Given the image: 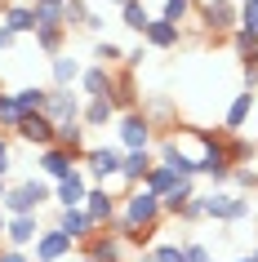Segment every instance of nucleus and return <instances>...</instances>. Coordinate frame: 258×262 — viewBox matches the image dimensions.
<instances>
[{
    "label": "nucleus",
    "instance_id": "nucleus-25",
    "mask_svg": "<svg viewBox=\"0 0 258 262\" xmlns=\"http://www.w3.org/2000/svg\"><path fill=\"white\" fill-rule=\"evenodd\" d=\"M254 102H258V94L254 89H241V94L231 98V107H227V116H223V124H227V134H236L245 120H249V111H254Z\"/></svg>",
    "mask_w": 258,
    "mask_h": 262
},
{
    "label": "nucleus",
    "instance_id": "nucleus-2",
    "mask_svg": "<svg viewBox=\"0 0 258 262\" xmlns=\"http://www.w3.org/2000/svg\"><path fill=\"white\" fill-rule=\"evenodd\" d=\"M196 138H201V147H205V156L196 160L201 165V173L209 182H214V191H223L231 182V160H227V147H223V138H214V134H205V129H191Z\"/></svg>",
    "mask_w": 258,
    "mask_h": 262
},
{
    "label": "nucleus",
    "instance_id": "nucleus-17",
    "mask_svg": "<svg viewBox=\"0 0 258 262\" xmlns=\"http://www.w3.org/2000/svg\"><path fill=\"white\" fill-rule=\"evenodd\" d=\"M143 45H147V49H178V45H183V27H178V23H165V18L156 14L147 23V31H143Z\"/></svg>",
    "mask_w": 258,
    "mask_h": 262
},
{
    "label": "nucleus",
    "instance_id": "nucleus-31",
    "mask_svg": "<svg viewBox=\"0 0 258 262\" xmlns=\"http://www.w3.org/2000/svg\"><path fill=\"white\" fill-rule=\"evenodd\" d=\"M121 23H125L129 31H138V36H143V31H147V23H151L147 5H143V0H129V5L121 9Z\"/></svg>",
    "mask_w": 258,
    "mask_h": 262
},
{
    "label": "nucleus",
    "instance_id": "nucleus-33",
    "mask_svg": "<svg viewBox=\"0 0 258 262\" xmlns=\"http://www.w3.org/2000/svg\"><path fill=\"white\" fill-rule=\"evenodd\" d=\"M18 120H23V111H18L14 94H0V134H14Z\"/></svg>",
    "mask_w": 258,
    "mask_h": 262
},
{
    "label": "nucleus",
    "instance_id": "nucleus-10",
    "mask_svg": "<svg viewBox=\"0 0 258 262\" xmlns=\"http://www.w3.org/2000/svg\"><path fill=\"white\" fill-rule=\"evenodd\" d=\"M54 227H58L63 235H67V240H71L76 249H81V245H89V235L98 231L94 222H89V213H85V209H58Z\"/></svg>",
    "mask_w": 258,
    "mask_h": 262
},
{
    "label": "nucleus",
    "instance_id": "nucleus-6",
    "mask_svg": "<svg viewBox=\"0 0 258 262\" xmlns=\"http://www.w3.org/2000/svg\"><path fill=\"white\" fill-rule=\"evenodd\" d=\"M201 23L209 36H231L236 23H241V5H231V0H201Z\"/></svg>",
    "mask_w": 258,
    "mask_h": 262
},
{
    "label": "nucleus",
    "instance_id": "nucleus-48",
    "mask_svg": "<svg viewBox=\"0 0 258 262\" xmlns=\"http://www.w3.org/2000/svg\"><path fill=\"white\" fill-rule=\"evenodd\" d=\"M236 262H254V258H249V253H245V258H236Z\"/></svg>",
    "mask_w": 258,
    "mask_h": 262
},
{
    "label": "nucleus",
    "instance_id": "nucleus-45",
    "mask_svg": "<svg viewBox=\"0 0 258 262\" xmlns=\"http://www.w3.org/2000/svg\"><path fill=\"white\" fill-rule=\"evenodd\" d=\"M5 191H9V178H0V200H5Z\"/></svg>",
    "mask_w": 258,
    "mask_h": 262
},
{
    "label": "nucleus",
    "instance_id": "nucleus-24",
    "mask_svg": "<svg viewBox=\"0 0 258 262\" xmlns=\"http://www.w3.org/2000/svg\"><path fill=\"white\" fill-rule=\"evenodd\" d=\"M116 120V107L111 98H85V111H81V124L85 129H103V124Z\"/></svg>",
    "mask_w": 258,
    "mask_h": 262
},
{
    "label": "nucleus",
    "instance_id": "nucleus-42",
    "mask_svg": "<svg viewBox=\"0 0 258 262\" xmlns=\"http://www.w3.org/2000/svg\"><path fill=\"white\" fill-rule=\"evenodd\" d=\"M9 165H14V156H9V142L0 134V178H9Z\"/></svg>",
    "mask_w": 258,
    "mask_h": 262
},
{
    "label": "nucleus",
    "instance_id": "nucleus-37",
    "mask_svg": "<svg viewBox=\"0 0 258 262\" xmlns=\"http://www.w3.org/2000/svg\"><path fill=\"white\" fill-rule=\"evenodd\" d=\"M89 14H94V9H89V0H67V31H71V27H85Z\"/></svg>",
    "mask_w": 258,
    "mask_h": 262
},
{
    "label": "nucleus",
    "instance_id": "nucleus-34",
    "mask_svg": "<svg viewBox=\"0 0 258 262\" xmlns=\"http://www.w3.org/2000/svg\"><path fill=\"white\" fill-rule=\"evenodd\" d=\"M223 147H227V160H231V169H236V165H245V160H254V156H258V147H254V142H245V138H227Z\"/></svg>",
    "mask_w": 258,
    "mask_h": 262
},
{
    "label": "nucleus",
    "instance_id": "nucleus-8",
    "mask_svg": "<svg viewBox=\"0 0 258 262\" xmlns=\"http://www.w3.org/2000/svg\"><path fill=\"white\" fill-rule=\"evenodd\" d=\"M81 111H85V98H81V94H71V89H49L45 116H49L54 124H71V120H81Z\"/></svg>",
    "mask_w": 258,
    "mask_h": 262
},
{
    "label": "nucleus",
    "instance_id": "nucleus-22",
    "mask_svg": "<svg viewBox=\"0 0 258 262\" xmlns=\"http://www.w3.org/2000/svg\"><path fill=\"white\" fill-rule=\"evenodd\" d=\"M0 23L14 31V36H36V14H31V5H27V0H23V5H5Z\"/></svg>",
    "mask_w": 258,
    "mask_h": 262
},
{
    "label": "nucleus",
    "instance_id": "nucleus-12",
    "mask_svg": "<svg viewBox=\"0 0 258 262\" xmlns=\"http://www.w3.org/2000/svg\"><path fill=\"white\" fill-rule=\"evenodd\" d=\"M63 258H76V245L58 227H45L36 235V262H63Z\"/></svg>",
    "mask_w": 258,
    "mask_h": 262
},
{
    "label": "nucleus",
    "instance_id": "nucleus-19",
    "mask_svg": "<svg viewBox=\"0 0 258 262\" xmlns=\"http://www.w3.org/2000/svg\"><path fill=\"white\" fill-rule=\"evenodd\" d=\"M151 165H156V156H151V151H125L121 182H125V187H143L147 173H151Z\"/></svg>",
    "mask_w": 258,
    "mask_h": 262
},
{
    "label": "nucleus",
    "instance_id": "nucleus-13",
    "mask_svg": "<svg viewBox=\"0 0 258 262\" xmlns=\"http://www.w3.org/2000/svg\"><path fill=\"white\" fill-rule=\"evenodd\" d=\"M85 195H89V178H85V169L76 165L63 182H54V200L58 209H81L85 205Z\"/></svg>",
    "mask_w": 258,
    "mask_h": 262
},
{
    "label": "nucleus",
    "instance_id": "nucleus-41",
    "mask_svg": "<svg viewBox=\"0 0 258 262\" xmlns=\"http://www.w3.org/2000/svg\"><path fill=\"white\" fill-rule=\"evenodd\" d=\"M178 218H183V222H201V218H205V209H201V195H196V200H191V205L183 209Z\"/></svg>",
    "mask_w": 258,
    "mask_h": 262
},
{
    "label": "nucleus",
    "instance_id": "nucleus-5",
    "mask_svg": "<svg viewBox=\"0 0 258 262\" xmlns=\"http://www.w3.org/2000/svg\"><path fill=\"white\" fill-rule=\"evenodd\" d=\"M81 165L89 169L98 178V187H107L111 178H121V165H125V151L116 147V142H107V147H89V151L81 156Z\"/></svg>",
    "mask_w": 258,
    "mask_h": 262
},
{
    "label": "nucleus",
    "instance_id": "nucleus-46",
    "mask_svg": "<svg viewBox=\"0 0 258 262\" xmlns=\"http://www.w3.org/2000/svg\"><path fill=\"white\" fill-rule=\"evenodd\" d=\"M107 5H111V9H125V5H129V0H107Z\"/></svg>",
    "mask_w": 258,
    "mask_h": 262
},
{
    "label": "nucleus",
    "instance_id": "nucleus-53",
    "mask_svg": "<svg viewBox=\"0 0 258 262\" xmlns=\"http://www.w3.org/2000/svg\"><path fill=\"white\" fill-rule=\"evenodd\" d=\"M27 5H36V0H27Z\"/></svg>",
    "mask_w": 258,
    "mask_h": 262
},
{
    "label": "nucleus",
    "instance_id": "nucleus-43",
    "mask_svg": "<svg viewBox=\"0 0 258 262\" xmlns=\"http://www.w3.org/2000/svg\"><path fill=\"white\" fill-rule=\"evenodd\" d=\"M14 45H18V36L5 27V23H0V54H5V49H14Z\"/></svg>",
    "mask_w": 258,
    "mask_h": 262
},
{
    "label": "nucleus",
    "instance_id": "nucleus-36",
    "mask_svg": "<svg viewBox=\"0 0 258 262\" xmlns=\"http://www.w3.org/2000/svg\"><path fill=\"white\" fill-rule=\"evenodd\" d=\"M191 14V0H165L161 5V18L165 23H178V27H183V18Z\"/></svg>",
    "mask_w": 258,
    "mask_h": 262
},
{
    "label": "nucleus",
    "instance_id": "nucleus-14",
    "mask_svg": "<svg viewBox=\"0 0 258 262\" xmlns=\"http://www.w3.org/2000/svg\"><path fill=\"white\" fill-rule=\"evenodd\" d=\"M14 138H23V142H31L36 151H45V147H54V120L49 116H23L18 120V129H14Z\"/></svg>",
    "mask_w": 258,
    "mask_h": 262
},
{
    "label": "nucleus",
    "instance_id": "nucleus-55",
    "mask_svg": "<svg viewBox=\"0 0 258 262\" xmlns=\"http://www.w3.org/2000/svg\"><path fill=\"white\" fill-rule=\"evenodd\" d=\"M254 5H258V0H254Z\"/></svg>",
    "mask_w": 258,
    "mask_h": 262
},
{
    "label": "nucleus",
    "instance_id": "nucleus-47",
    "mask_svg": "<svg viewBox=\"0 0 258 262\" xmlns=\"http://www.w3.org/2000/svg\"><path fill=\"white\" fill-rule=\"evenodd\" d=\"M71 262H89V258H85V253H76V258H71Z\"/></svg>",
    "mask_w": 258,
    "mask_h": 262
},
{
    "label": "nucleus",
    "instance_id": "nucleus-29",
    "mask_svg": "<svg viewBox=\"0 0 258 262\" xmlns=\"http://www.w3.org/2000/svg\"><path fill=\"white\" fill-rule=\"evenodd\" d=\"M143 116H147L151 120V129H156V124H165V120H174V102H169V98L165 94H151V98H143Z\"/></svg>",
    "mask_w": 258,
    "mask_h": 262
},
{
    "label": "nucleus",
    "instance_id": "nucleus-52",
    "mask_svg": "<svg viewBox=\"0 0 258 262\" xmlns=\"http://www.w3.org/2000/svg\"><path fill=\"white\" fill-rule=\"evenodd\" d=\"M0 94H5V84H0Z\"/></svg>",
    "mask_w": 258,
    "mask_h": 262
},
{
    "label": "nucleus",
    "instance_id": "nucleus-18",
    "mask_svg": "<svg viewBox=\"0 0 258 262\" xmlns=\"http://www.w3.org/2000/svg\"><path fill=\"white\" fill-rule=\"evenodd\" d=\"M81 71H85V62H81V58H71L67 49L49 58V76H54V89H71V84H81Z\"/></svg>",
    "mask_w": 258,
    "mask_h": 262
},
{
    "label": "nucleus",
    "instance_id": "nucleus-15",
    "mask_svg": "<svg viewBox=\"0 0 258 262\" xmlns=\"http://www.w3.org/2000/svg\"><path fill=\"white\" fill-rule=\"evenodd\" d=\"M41 213H23V218H9L5 222V249H27L36 245V235H41Z\"/></svg>",
    "mask_w": 258,
    "mask_h": 262
},
{
    "label": "nucleus",
    "instance_id": "nucleus-32",
    "mask_svg": "<svg viewBox=\"0 0 258 262\" xmlns=\"http://www.w3.org/2000/svg\"><path fill=\"white\" fill-rule=\"evenodd\" d=\"M94 62H98V67H107V71H116V62H125V49L116 40H98L94 45Z\"/></svg>",
    "mask_w": 258,
    "mask_h": 262
},
{
    "label": "nucleus",
    "instance_id": "nucleus-11",
    "mask_svg": "<svg viewBox=\"0 0 258 262\" xmlns=\"http://www.w3.org/2000/svg\"><path fill=\"white\" fill-rule=\"evenodd\" d=\"M85 213H89V222H94L98 231H103V227H111V222H116V213H121V209H116V195L107 191V187H89V195H85Z\"/></svg>",
    "mask_w": 258,
    "mask_h": 262
},
{
    "label": "nucleus",
    "instance_id": "nucleus-4",
    "mask_svg": "<svg viewBox=\"0 0 258 262\" xmlns=\"http://www.w3.org/2000/svg\"><path fill=\"white\" fill-rule=\"evenodd\" d=\"M151 138H156V129L143 111H125L116 116V147L121 151H151Z\"/></svg>",
    "mask_w": 258,
    "mask_h": 262
},
{
    "label": "nucleus",
    "instance_id": "nucleus-7",
    "mask_svg": "<svg viewBox=\"0 0 258 262\" xmlns=\"http://www.w3.org/2000/svg\"><path fill=\"white\" fill-rule=\"evenodd\" d=\"M81 249H85V258H89V262H125V249H129V245H125L116 231L103 227V231H94V235H89V245H81Z\"/></svg>",
    "mask_w": 258,
    "mask_h": 262
},
{
    "label": "nucleus",
    "instance_id": "nucleus-9",
    "mask_svg": "<svg viewBox=\"0 0 258 262\" xmlns=\"http://www.w3.org/2000/svg\"><path fill=\"white\" fill-rule=\"evenodd\" d=\"M76 165H81V160H76L71 151H63V147H45V151H36V169H41L45 182H63Z\"/></svg>",
    "mask_w": 258,
    "mask_h": 262
},
{
    "label": "nucleus",
    "instance_id": "nucleus-26",
    "mask_svg": "<svg viewBox=\"0 0 258 262\" xmlns=\"http://www.w3.org/2000/svg\"><path fill=\"white\" fill-rule=\"evenodd\" d=\"M191 200H196V178H178V187H174V191H169V195L161 200V209L178 218V213H183V209H187Z\"/></svg>",
    "mask_w": 258,
    "mask_h": 262
},
{
    "label": "nucleus",
    "instance_id": "nucleus-30",
    "mask_svg": "<svg viewBox=\"0 0 258 262\" xmlns=\"http://www.w3.org/2000/svg\"><path fill=\"white\" fill-rule=\"evenodd\" d=\"M63 45H67V27H41L36 31V49H41V54H63Z\"/></svg>",
    "mask_w": 258,
    "mask_h": 262
},
{
    "label": "nucleus",
    "instance_id": "nucleus-38",
    "mask_svg": "<svg viewBox=\"0 0 258 262\" xmlns=\"http://www.w3.org/2000/svg\"><path fill=\"white\" fill-rule=\"evenodd\" d=\"M183 262H214V249L201 240H183Z\"/></svg>",
    "mask_w": 258,
    "mask_h": 262
},
{
    "label": "nucleus",
    "instance_id": "nucleus-23",
    "mask_svg": "<svg viewBox=\"0 0 258 262\" xmlns=\"http://www.w3.org/2000/svg\"><path fill=\"white\" fill-rule=\"evenodd\" d=\"M31 14H36V31L41 27H67V0H36Z\"/></svg>",
    "mask_w": 258,
    "mask_h": 262
},
{
    "label": "nucleus",
    "instance_id": "nucleus-27",
    "mask_svg": "<svg viewBox=\"0 0 258 262\" xmlns=\"http://www.w3.org/2000/svg\"><path fill=\"white\" fill-rule=\"evenodd\" d=\"M14 102L23 116H41L45 102H49V89H41V84H27V89H14Z\"/></svg>",
    "mask_w": 258,
    "mask_h": 262
},
{
    "label": "nucleus",
    "instance_id": "nucleus-35",
    "mask_svg": "<svg viewBox=\"0 0 258 262\" xmlns=\"http://www.w3.org/2000/svg\"><path fill=\"white\" fill-rule=\"evenodd\" d=\"M236 31H245L249 40H258V5H254V0L241 5V23H236Z\"/></svg>",
    "mask_w": 258,
    "mask_h": 262
},
{
    "label": "nucleus",
    "instance_id": "nucleus-54",
    "mask_svg": "<svg viewBox=\"0 0 258 262\" xmlns=\"http://www.w3.org/2000/svg\"><path fill=\"white\" fill-rule=\"evenodd\" d=\"M254 62H258V54H254Z\"/></svg>",
    "mask_w": 258,
    "mask_h": 262
},
{
    "label": "nucleus",
    "instance_id": "nucleus-20",
    "mask_svg": "<svg viewBox=\"0 0 258 262\" xmlns=\"http://www.w3.org/2000/svg\"><path fill=\"white\" fill-rule=\"evenodd\" d=\"M111 80H116V71L107 67H85L81 71V98H111Z\"/></svg>",
    "mask_w": 258,
    "mask_h": 262
},
{
    "label": "nucleus",
    "instance_id": "nucleus-40",
    "mask_svg": "<svg viewBox=\"0 0 258 262\" xmlns=\"http://www.w3.org/2000/svg\"><path fill=\"white\" fill-rule=\"evenodd\" d=\"M143 58H147V45L129 49V54H125V71H138V67H143Z\"/></svg>",
    "mask_w": 258,
    "mask_h": 262
},
{
    "label": "nucleus",
    "instance_id": "nucleus-50",
    "mask_svg": "<svg viewBox=\"0 0 258 262\" xmlns=\"http://www.w3.org/2000/svg\"><path fill=\"white\" fill-rule=\"evenodd\" d=\"M231 5H249V0H231Z\"/></svg>",
    "mask_w": 258,
    "mask_h": 262
},
{
    "label": "nucleus",
    "instance_id": "nucleus-1",
    "mask_svg": "<svg viewBox=\"0 0 258 262\" xmlns=\"http://www.w3.org/2000/svg\"><path fill=\"white\" fill-rule=\"evenodd\" d=\"M54 200V182H45V178H23V182H14L9 191H5V213L9 218H23V213H41L45 205Z\"/></svg>",
    "mask_w": 258,
    "mask_h": 262
},
{
    "label": "nucleus",
    "instance_id": "nucleus-51",
    "mask_svg": "<svg viewBox=\"0 0 258 262\" xmlns=\"http://www.w3.org/2000/svg\"><path fill=\"white\" fill-rule=\"evenodd\" d=\"M254 147H258V134H254Z\"/></svg>",
    "mask_w": 258,
    "mask_h": 262
},
{
    "label": "nucleus",
    "instance_id": "nucleus-16",
    "mask_svg": "<svg viewBox=\"0 0 258 262\" xmlns=\"http://www.w3.org/2000/svg\"><path fill=\"white\" fill-rule=\"evenodd\" d=\"M156 165H169L178 178H201V165H196V156L183 151V147H178V138H165V142H161V160H156Z\"/></svg>",
    "mask_w": 258,
    "mask_h": 262
},
{
    "label": "nucleus",
    "instance_id": "nucleus-3",
    "mask_svg": "<svg viewBox=\"0 0 258 262\" xmlns=\"http://www.w3.org/2000/svg\"><path fill=\"white\" fill-rule=\"evenodd\" d=\"M201 209H205V218H214V222H245V218H254V200H245V195H236V191L201 195Z\"/></svg>",
    "mask_w": 258,
    "mask_h": 262
},
{
    "label": "nucleus",
    "instance_id": "nucleus-39",
    "mask_svg": "<svg viewBox=\"0 0 258 262\" xmlns=\"http://www.w3.org/2000/svg\"><path fill=\"white\" fill-rule=\"evenodd\" d=\"M231 182L245 187V191H254V187H258V173H254V169H245V165H236V169H231Z\"/></svg>",
    "mask_w": 258,
    "mask_h": 262
},
{
    "label": "nucleus",
    "instance_id": "nucleus-21",
    "mask_svg": "<svg viewBox=\"0 0 258 262\" xmlns=\"http://www.w3.org/2000/svg\"><path fill=\"white\" fill-rule=\"evenodd\" d=\"M111 107H116V116H125V111H138L134 71H116V80H111Z\"/></svg>",
    "mask_w": 258,
    "mask_h": 262
},
{
    "label": "nucleus",
    "instance_id": "nucleus-28",
    "mask_svg": "<svg viewBox=\"0 0 258 262\" xmlns=\"http://www.w3.org/2000/svg\"><path fill=\"white\" fill-rule=\"evenodd\" d=\"M143 187H147L151 195H161V200H165V195L178 187V173H174L169 165H151V173H147V182H143Z\"/></svg>",
    "mask_w": 258,
    "mask_h": 262
},
{
    "label": "nucleus",
    "instance_id": "nucleus-44",
    "mask_svg": "<svg viewBox=\"0 0 258 262\" xmlns=\"http://www.w3.org/2000/svg\"><path fill=\"white\" fill-rule=\"evenodd\" d=\"M5 222H9V213H5V205H0V240H5Z\"/></svg>",
    "mask_w": 258,
    "mask_h": 262
},
{
    "label": "nucleus",
    "instance_id": "nucleus-49",
    "mask_svg": "<svg viewBox=\"0 0 258 262\" xmlns=\"http://www.w3.org/2000/svg\"><path fill=\"white\" fill-rule=\"evenodd\" d=\"M5 5H9V0H0V14H5Z\"/></svg>",
    "mask_w": 258,
    "mask_h": 262
}]
</instances>
